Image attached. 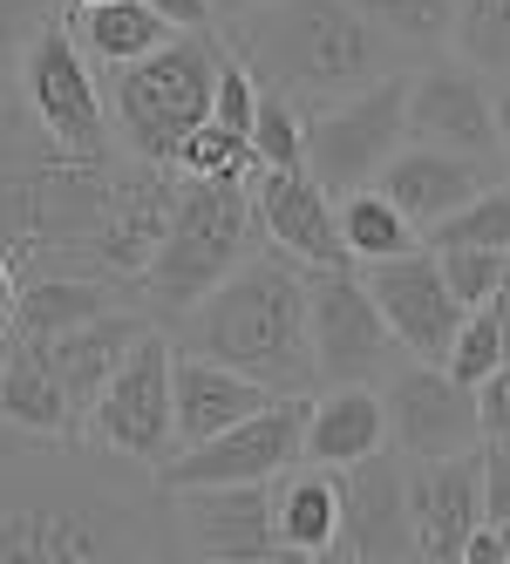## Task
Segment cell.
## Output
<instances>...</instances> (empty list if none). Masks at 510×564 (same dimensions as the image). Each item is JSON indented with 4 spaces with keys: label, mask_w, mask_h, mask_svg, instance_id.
<instances>
[{
    "label": "cell",
    "mask_w": 510,
    "mask_h": 564,
    "mask_svg": "<svg viewBox=\"0 0 510 564\" xmlns=\"http://www.w3.org/2000/svg\"><path fill=\"white\" fill-rule=\"evenodd\" d=\"M225 55L218 28H177L171 42H156L150 55L123 62L116 75V137H123L130 156H150V164H171L177 143L211 116V75Z\"/></svg>",
    "instance_id": "cell-5"
},
{
    "label": "cell",
    "mask_w": 510,
    "mask_h": 564,
    "mask_svg": "<svg viewBox=\"0 0 510 564\" xmlns=\"http://www.w3.org/2000/svg\"><path fill=\"white\" fill-rule=\"evenodd\" d=\"M436 265H443V286L456 293V306L469 313V306H484V300L497 293L503 252H490V246H443V252H436Z\"/></svg>",
    "instance_id": "cell-34"
},
{
    "label": "cell",
    "mask_w": 510,
    "mask_h": 564,
    "mask_svg": "<svg viewBox=\"0 0 510 564\" xmlns=\"http://www.w3.org/2000/svg\"><path fill=\"white\" fill-rule=\"evenodd\" d=\"M355 8L402 48H449L456 28V0H355Z\"/></svg>",
    "instance_id": "cell-30"
},
{
    "label": "cell",
    "mask_w": 510,
    "mask_h": 564,
    "mask_svg": "<svg viewBox=\"0 0 510 564\" xmlns=\"http://www.w3.org/2000/svg\"><path fill=\"white\" fill-rule=\"evenodd\" d=\"M300 429H306V394H272L259 415L231 422L191 449H171L156 463V490H198V482H272L286 463H300Z\"/></svg>",
    "instance_id": "cell-10"
},
{
    "label": "cell",
    "mask_w": 510,
    "mask_h": 564,
    "mask_svg": "<svg viewBox=\"0 0 510 564\" xmlns=\"http://www.w3.org/2000/svg\"><path fill=\"white\" fill-rule=\"evenodd\" d=\"M334 225H340V246H347V265H368V259H395L409 246H422V231L388 205L381 191H347L334 197Z\"/></svg>",
    "instance_id": "cell-27"
},
{
    "label": "cell",
    "mask_w": 510,
    "mask_h": 564,
    "mask_svg": "<svg viewBox=\"0 0 510 564\" xmlns=\"http://www.w3.org/2000/svg\"><path fill=\"white\" fill-rule=\"evenodd\" d=\"M252 156L259 164H272V171H306L300 164V109L280 96V89H259V102H252Z\"/></svg>",
    "instance_id": "cell-33"
},
{
    "label": "cell",
    "mask_w": 510,
    "mask_h": 564,
    "mask_svg": "<svg viewBox=\"0 0 510 564\" xmlns=\"http://www.w3.org/2000/svg\"><path fill=\"white\" fill-rule=\"evenodd\" d=\"M177 205V171L171 164H150V156L116 150L109 156V177H102V205H96V259L109 279L137 286V272L150 265L156 238L171 225Z\"/></svg>",
    "instance_id": "cell-12"
},
{
    "label": "cell",
    "mask_w": 510,
    "mask_h": 564,
    "mask_svg": "<svg viewBox=\"0 0 510 564\" xmlns=\"http://www.w3.org/2000/svg\"><path fill=\"white\" fill-rule=\"evenodd\" d=\"M388 442L402 456H463L477 449V388H463L443 360H402L381 394Z\"/></svg>",
    "instance_id": "cell-13"
},
{
    "label": "cell",
    "mask_w": 510,
    "mask_h": 564,
    "mask_svg": "<svg viewBox=\"0 0 510 564\" xmlns=\"http://www.w3.org/2000/svg\"><path fill=\"white\" fill-rule=\"evenodd\" d=\"M177 347V340H171ZM265 388L239 368H225V360H205V354H171V429H177V449H191V442H205L231 422H246L265 409Z\"/></svg>",
    "instance_id": "cell-21"
},
{
    "label": "cell",
    "mask_w": 510,
    "mask_h": 564,
    "mask_svg": "<svg viewBox=\"0 0 510 564\" xmlns=\"http://www.w3.org/2000/svg\"><path fill=\"white\" fill-rule=\"evenodd\" d=\"M484 306L497 313V334H503V347H510V252H503V272H497V293H490Z\"/></svg>",
    "instance_id": "cell-39"
},
{
    "label": "cell",
    "mask_w": 510,
    "mask_h": 564,
    "mask_svg": "<svg viewBox=\"0 0 510 564\" xmlns=\"http://www.w3.org/2000/svg\"><path fill=\"white\" fill-rule=\"evenodd\" d=\"M510 347H503V334H497V313L490 306H469L463 319H456V334H449V354H443V368L463 381V388H477L497 360H503Z\"/></svg>",
    "instance_id": "cell-32"
},
{
    "label": "cell",
    "mask_w": 510,
    "mask_h": 564,
    "mask_svg": "<svg viewBox=\"0 0 510 564\" xmlns=\"http://www.w3.org/2000/svg\"><path fill=\"white\" fill-rule=\"evenodd\" d=\"M177 347L252 375L265 394H306L313 381V319H306V265L280 246H252L218 286L177 313Z\"/></svg>",
    "instance_id": "cell-3"
},
{
    "label": "cell",
    "mask_w": 510,
    "mask_h": 564,
    "mask_svg": "<svg viewBox=\"0 0 510 564\" xmlns=\"http://www.w3.org/2000/svg\"><path fill=\"white\" fill-rule=\"evenodd\" d=\"M355 272H361V286L375 293L388 334L402 340L409 360H443V354H449V334H456L463 306H456V293L443 286L436 252H428V246H409V252H395V259H368V265H355Z\"/></svg>",
    "instance_id": "cell-15"
},
{
    "label": "cell",
    "mask_w": 510,
    "mask_h": 564,
    "mask_svg": "<svg viewBox=\"0 0 510 564\" xmlns=\"http://www.w3.org/2000/svg\"><path fill=\"white\" fill-rule=\"evenodd\" d=\"M388 442V415H381V394L375 381H327L321 401H306V429H300V456L306 463H361Z\"/></svg>",
    "instance_id": "cell-22"
},
{
    "label": "cell",
    "mask_w": 510,
    "mask_h": 564,
    "mask_svg": "<svg viewBox=\"0 0 510 564\" xmlns=\"http://www.w3.org/2000/svg\"><path fill=\"white\" fill-rule=\"evenodd\" d=\"M306 319H313V375L321 381H381L402 360L375 293L355 265H306Z\"/></svg>",
    "instance_id": "cell-9"
},
{
    "label": "cell",
    "mask_w": 510,
    "mask_h": 564,
    "mask_svg": "<svg viewBox=\"0 0 510 564\" xmlns=\"http://www.w3.org/2000/svg\"><path fill=\"white\" fill-rule=\"evenodd\" d=\"M109 306H137V293L123 279H102V272H42V279H21L14 306H8V334H62L89 313Z\"/></svg>",
    "instance_id": "cell-23"
},
{
    "label": "cell",
    "mask_w": 510,
    "mask_h": 564,
    "mask_svg": "<svg viewBox=\"0 0 510 564\" xmlns=\"http://www.w3.org/2000/svg\"><path fill=\"white\" fill-rule=\"evenodd\" d=\"M0 422L14 435H83L62 381L48 375L42 347L28 334H8V347H0Z\"/></svg>",
    "instance_id": "cell-24"
},
{
    "label": "cell",
    "mask_w": 510,
    "mask_h": 564,
    "mask_svg": "<svg viewBox=\"0 0 510 564\" xmlns=\"http://www.w3.org/2000/svg\"><path fill=\"white\" fill-rule=\"evenodd\" d=\"M14 306V265H8V252H0V313Z\"/></svg>",
    "instance_id": "cell-41"
},
{
    "label": "cell",
    "mask_w": 510,
    "mask_h": 564,
    "mask_svg": "<svg viewBox=\"0 0 510 564\" xmlns=\"http://www.w3.org/2000/svg\"><path fill=\"white\" fill-rule=\"evenodd\" d=\"M8 75H14L28 116H34V123H42L62 150H75V156H109V150H116V130H109V116H102L89 55H83V42L68 34V14H48L42 28H28Z\"/></svg>",
    "instance_id": "cell-7"
},
{
    "label": "cell",
    "mask_w": 510,
    "mask_h": 564,
    "mask_svg": "<svg viewBox=\"0 0 510 564\" xmlns=\"http://www.w3.org/2000/svg\"><path fill=\"white\" fill-rule=\"evenodd\" d=\"M490 116H497V143L510 150V83H503V89L490 96Z\"/></svg>",
    "instance_id": "cell-40"
},
{
    "label": "cell",
    "mask_w": 510,
    "mask_h": 564,
    "mask_svg": "<svg viewBox=\"0 0 510 564\" xmlns=\"http://www.w3.org/2000/svg\"><path fill=\"white\" fill-rule=\"evenodd\" d=\"M497 538H503V564H510V517H503V523H497Z\"/></svg>",
    "instance_id": "cell-43"
},
{
    "label": "cell",
    "mask_w": 510,
    "mask_h": 564,
    "mask_svg": "<svg viewBox=\"0 0 510 564\" xmlns=\"http://www.w3.org/2000/svg\"><path fill=\"white\" fill-rule=\"evenodd\" d=\"M171 334L143 327L123 360L109 368V381L96 388L89 415H83V442L96 449H116L143 469H156L171 449H177V429H171Z\"/></svg>",
    "instance_id": "cell-8"
},
{
    "label": "cell",
    "mask_w": 510,
    "mask_h": 564,
    "mask_svg": "<svg viewBox=\"0 0 510 564\" xmlns=\"http://www.w3.org/2000/svg\"><path fill=\"white\" fill-rule=\"evenodd\" d=\"M246 8H259V0H211V14H218V21H231V14H246Z\"/></svg>",
    "instance_id": "cell-42"
},
{
    "label": "cell",
    "mask_w": 510,
    "mask_h": 564,
    "mask_svg": "<svg viewBox=\"0 0 510 564\" xmlns=\"http://www.w3.org/2000/svg\"><path fill=\"white\" fill-rule=\"evenodd\" d=\"M340 531L334 551L340 564H409L415 531H409V503H402V456H388V442L361 463H340Z\"/></svg>",
    "instance_id": "cell-14"
},
{
    "label": "cell",
    "mask_w": 510,
    "mask_h": 564,
    "mask_svg": "<svg viewBox=\"0 0 510 564\" xmlns=\"http://www.w3.org/2000/svg\"><path fill=\"white\" fill-rule=\"evenodd\" d=\"M0 347H8V313H0Z\"/></svg>",
    "instance_id": "cell-44"
},
{
    "label": "cell",
    "mask_w": 510,
    "mask_h": 564,
    "mask_svg": "<svg viewBox=\"0 0 510 564\" xmlns=\"http://www.w3.org/2000/svg\"><path fill=\"white\" fill-rule=\"evenodd\" d=\"M75 8H102V0H75Z\"/></svg>",
    "instance_id": "cell-45"
},
{
    "label": "cell",
    "mask_w": 510,
    "mask_h": 564,
    "mask_svg": "<svg viewBox=\"0 0 510 564\" xmlns=\"http://www.w3.org/2000/svg\"><path fill=\"white\" fill-rule=\"evenodd\" d=\"M218 34L246 62L252 83L280 89L300 116L355 96V89L381 83V75H395L409 55L355 0H259V8L231 14Z\"/></svg>",
    "instance_id": "cell-2"
},
{
    "label": "cell",
    "mask_w": 510,
    "mask_h": 564,
    "mask_svg": "<svg viewBox=\"0 0 510 564\" xmlns=\"http://www.w3.org/2000/svg\"><path fill=\"white\" fill-rule=\"evenodd\" d=\"M68 0H0V62H14V48H21V34L28 28H42L48 14H62Z\"/></svg>",
    "instance_id": "cell-36"
},
{
    "label": "cell",
    "mask_w": 510,
    "mask_h": 564,
    "mask_svg": "<svg viewBox=\"0 0 510 564\" xmlns=\"http://www.w3.org/2000/svg\"><path fill=\"white\" fill-rule=\"evenodd\" d=\"M252 246H265L252 191L239 177H184L177 171V205H171V225L156 238L150 265L137 272V306L164 313V319L191 313Z\"/></svg>",
    "instance_id": "cell-4"
},
{
    "label": "cell",
    "mask_w": 510,
    "mask_h": 564,
    "mask_svg": "<svg viewBox=\"0 0 510 564\" xmlns=\"http://www.w3.org/2000/svg\"><path fill=\"white\" fill-rule=\"evenodd\" d=\"M68 34L83 42V55L89 62H109V68H123V62H137V55H150L156 42H171V21L164 14H150L143 0H102V8H75L68 0Z\"/></svg>",
    "instance_id": "cell-26"
},
{
    "label": "cell",
    "mask_w": 510,
    "mask_h": 564,
    "mask_svg": "<svg viewBox=\"0 0 510 564\" xmlns=\"http://www.w3.org/2000/svg\"><path fill=\"white\" fill-rule=\"evenodd\" d=\"M422 246L443 252V246H490V252H510V184H484L477 197H463V205L436 225H422Z\"/></svg>",
    "instance_id": "cell-28"
},
{
    "label": "cell",
    "mask_w": 510,
    "mask_h": 564,
    "mask_svg": "<svg viewBox=\"0 0 510 564\" xmlns=\"http://www.w3.org/2000/svg\"><path fill=\"white\" fill-rule=\"evenodd\" d=\"M177 544L211 564H293L272 517V482H198V490H164Z\"/></svg>",
    "instance_id": "cell-11"
},
{
    "label": "cell",
    "mask_w": 510,
    "mask_h": 564,
    "mask_svg": "<svg viewBox=\"0 0 510 564\" xmlns=\"http://www.w3.org/2000/svg\"><path fill=\"white\" fill-rule=\"evenodd\" d=\"M252 137L246 130H225V123H198L184 143H177V156H171V171H184V177H252Z\"/></svg>",
    "instance_id": "cell-31"
},
{
    "label": "cell",
    "mask_w": 510,
    "mask_h": 564,
    "mask_svg": "<svg viewBox=\"0 0 510 564\" xmlns=\"http://www.w3.org/2000/svg\"><path fill=\"white\" fill-rule=\"evenodd\" d=\"M150 14H164L171 28H211L218 14H211V0H143Z\"/></svg>",
    "instance_id": "cell-38"
},
{
    "label": "cell",
    "mask_w": 510,
    "mask_h": 564,
    "mask_svg": "<svg viewBox=\"0 0 510 564\" xmlns=\"http://www.w3.org/2000/svg\"><path fill=\"white\" fill-rule=\"evenodd\" d=\"M272 517H280L286 557H327L340 531V476L327 463H286L272 476Z\"/></svg>",
    "instance_id": "cell-25"
},
{
    "label": "cell",
    "mask_w": 510,
    "mask_h": 564,
    "mask_svg": "<svg viewBox=\"0 0 510 564\" xmlns=\"http://www.w3.org/2000/svg\"><path fill=\"white\" fill-rule=\"evenodd\" d=\"M246 191H252L259 231H265L280 252H293L300 265H347L340 225H334V197L313 184L306 171H272V164H252Z\"/></svg>",
    "instance_id": "cell-18"
},
{
    "label": "cell",
    "mask_w": 510,
    "mask_h": 564,
    "mask_svg": "<svg viewBox=\"0 0 510 564\" xmlns=\"http://www.w3.org/2000/svg\"><path fill=\"white\" fill-rule=\"evenodd\" d=\"M0 442V564H130L171 557L177 523L156 476L83 435Z\"/></svg>",
    "instance_id": "cell-1"
},
{
    "label": "cell",
    "mask_w": 510,
    "mask_h": 564,
    "mask_svg": "<svg viewBox=\"0 0 510 564\" xmlns=\"http://www.w3.org/2000/svg\"><path fill=\"white\" fill-rule=\"evenodd\" d=\"M402 83H409V68H395V75H381V83L355 89V96L321 102V109L300 116V164L327 197H347V191L375 184L381 164L409 143L402 137Z\"/></svg>",
    "instance_id": "cell-6"
},
{
    "label": "cell",
    "mask_w": 510,
    "mask_h": 564,
    "mask_svg": "<svg viewBox=\"0 0 510 564\" xmlns=\"http://www.w3.org/2000/svg\"><path fill=\"white\" fill-rule=\"evenodd\" d=\"M402 503H409V531L415 557L428 564H456L463 538L484 523L477 497V456H402Z\"/></svg>",
    "instance_id": "cell-17"
},
{
    "label": "cell",
    "mask_w": 510,
    "mask_h": 564,
    "mask_svg": "<svg viewBox=\"0 0 510 564\" xmlns=\"http://www.w3.org/2000/svg\"><path fill=\"white\" fill-rule=\"evenodd\" d=\"M484 184H490V156H463V150H436V143H402L381 164V177H375V191L415 231L436 225V218H449L463 197H477Z\"/></svg>",
    "instance_id": "cell-19"
},
{
    "label": "cell",
    "mask_w": 510,
    "mask_h": 564,
    "mask_svg": "<svg viewBox=\"0 0 510 564\" xmlns=\"http://www.w3.org/2000/svg\"><path fill=\"white\" fill-rule=\"evenodd\" d=\"M477 429L484 435H510V354L477 381Z\"/></svg>",
    "instance_id": "cell-37"
},
{
    "label": "cell",
    "mask_w": 510,
    "mask_h": 564,
    "mask_svg": "<svg viewBox=\"0 0 510 564\" xmlns=\"http://www.w3.org/2000/svg\"><path fill=\"white\" fill-rule=\"evenodd\" d=\"M402 137L409 143H436L463 156H497V116L490 89L469 62H422L402 83Z\"/></svg>",
    "instance_id": "cell-16"
},
{
    "label": "cell",
    "mask_w": 510,
    "mask_h": 564,
    "mask_svg": "<svg viewBox=\"0 0 510 564\" xmlns=\"http://www.w3.org/2000/svg\"><path fill=\"white\" fill-rule=\"evenodd\" d=\"M477 497H484V523L510 517V435H477Z\"/></svg>",
    "instance_id": "cell-35"
},
{
    "label": "cell",
    "mask_w": 510,
    "mask_h": 564,
    "mask_svg": "<svg viewBox=\"0 0 510 564\" xmlns=\"http://www.w3.org/2000/svg\"><path fill=\"white\" fill-rule=\"evenodd\" d=\"M143 327H150V313H143V306H109V313H89V319H75V327H62V334H28L34 347H42L48 375L62 381V394H68L75 422L89 415L96 388L109 381V368L123 360V347H130Z\"/></svg>",
    "instance_id": "cell-20"
},
{
    "label": "cell",
    "mask_w": 510,
    "mask_h": 564,
    "mask_svg": "<svg viewBox=\"0 0 510 564\" xmlns=\"http://www.w3.org/2000/svg\"><path fill=\"white\" fill-rule=\"evenodd\" d=\"M449 48H456L469 68L510 75V0H456Z\"/></svg>",
    "instance_id": "cell-29"
}]
</instances>
